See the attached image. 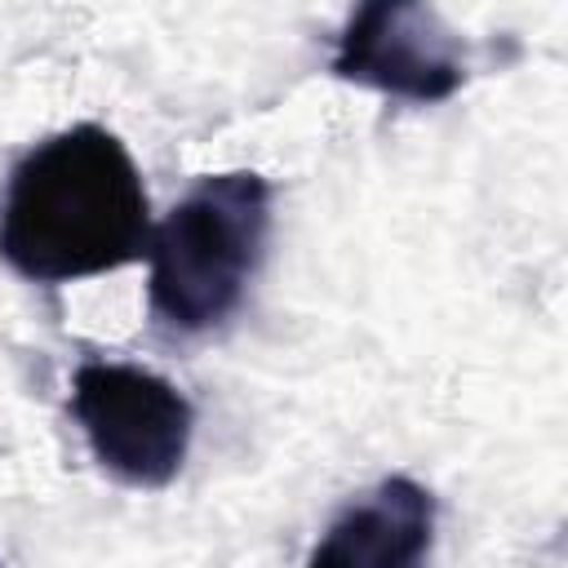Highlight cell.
I'll list each match as a JSON object with an SVG mask.
<instances>
[{"mask_svg": "<svg viewBox=\"0 0 568 568\" xmlns=\"http://www.w3.org/2000/svg\"><path fill=\"white\" fill-rule=\"evenodd\" d=\"M328 71L346 84L435 106L470 80V44L439 18L435 0H359L337 31Z\"/></svg>", "mask_w": 568, "mask_h": 568, "instance_id": "cell-4", "label": "cell"}, {"mask_svg": "<svg viewBox=\"0 0 568 568\" xmlns=\"http://www.w3.org/2000/svg\"><path fill=\"white\" fill-rule=\"evenodd\" d=\"M435 497L408 475H386L346 501L311 550L315 568H413L430 555Z\"/></svg>", "mask_w": 568, "mask_h": 568, "instance_id": "cell-5", "label": "cell"}, {"mask_svg": "<svg viewBox=\"0 0 568 568\" xmlns=\"http://www.w3.org/2000/svg\"><path fill=\"white\" fill-rule=\"evenodd\" d=\"M151 200L129 146L71 124L18 155L0 195V257L31 284H71L146 257Z\"/></svg>", "mask_w": 568, "mask_h": 568, "instance_id": "cell-1", "label": "cell"}, {"mask_svg": "<svg viewBox=\"0 0 568 568\" xmlns=\"http://www.w3.org/2000/svg\"><path fill=\"white\" fill-rule=\"evenodd\" d=\"M271 240V182L257 169L204 173L160 226H151V320L169 333L195 337L226 324Z\"/></svg>", "mask_w": 568, "mask_h": 568, "instance_id": "cell-2", "label": "cell"}, {"mask_svg": "<svg viewBox=\"0 0 568 568\" xmlns=\"http://www.w3.org/2000/svg\"><path fill=\"white\" fill-rule=\"evenodd\" d=\"M71 417L93 462L129 488H164L178 479L195 408L160 373L124 359H84L71 373Z\"/></svg>", "mask_w": 568, "mask_h": 568, "instance_id": "cell-3", "label": "cell"}]
</instances>
